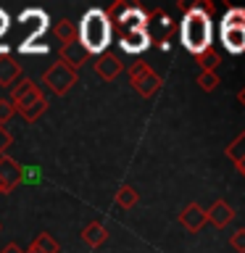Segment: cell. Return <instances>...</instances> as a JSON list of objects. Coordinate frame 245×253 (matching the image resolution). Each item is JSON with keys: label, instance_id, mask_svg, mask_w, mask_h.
I'll return each mask as SVG.
<instances>
[{"label": "cell", "instance_id": "484cf974", "mask_svg": "<svg viewBox=\"0 0 245 253\" xmlns=\"http://www.w3.org/2000/svg\"><path fill=\"white\" fill-rule=\"evenodd\" d=\"M237 100H240V106H245V87H243L240 92H237Z\"/></svg>", "mask_w": 245, "mask_h": 253}, {"label": "cell", "instance_id": "4fadbf2b", "mask_svg": "<svg viewBox=\"0 0 245 253\" xmlns=\"http://www.w3.org/2000/svg\"><path fill=\"white\" fill-rule=\"evenodd\" d=\"M82 240L90 245V248H100V245L108 240L106 224H103V221H90V224L82 229Z\"/></svg>", "mask_w": 245, "mask_h": 253}, {"label": "cell", "instance_id": "ac0fdd59", "mask_svg": "<svg viewBox=\"0 0 245 253\" xmlns=\"http://www.w3.org/2000/svg\"><path fill=\"white\" fill-rule=\"evenodd\" d=\"M198 87H201L203 92H213L219 87V74L216 71H201V74H198Z\"/></svg>", "mask_w": 245, "mask_h": 253}, {"label": "cell", "instance_id": "277c9868", "mask_svg": "<svg viewBox=\"0 0 245 253\" xmlns=\"http://www.w3.org/2000/svg\"><path fill=\"white\" fill-rule=\"evenodd\" d=\"M119 27H122V47L129 53H140L145 50L150 42L148 27H145V16L134 8H126V11L119 16Z\"/></svg>", "mask_w": 245, "mask_h": 253}, {"label": "cell", "instance_id": "44dd1931", "mask_svg": "<svg viewBox=\"0 0 245 253\" xmlns=\"http://www.w3.org/2000/svg\"><path fill=\"white\" fill-rule=\"evenodd\" d=\"M13 103H11V98H0V126L3 124H8L13 119Z\"/></svg>", "mask_w": 245, "mask_h": 253}, {"label": "cell", "instance_id": "5b68a950", "mask_svg": "<svg viewBox=\"0 0 245 253\" xmlns=\"http://www.w3.org/2000/svg\"><path fill=\"white\" fill-rule=\"evenodd\" d=\"M219 40L224 50L240 55L245 53V8H229L219 24Z\"/></svg>", "mask_w": 245, "mask_h": 253}, {"label": "cell", "instance_id": "8992f818", "mask_svg": "<svg viewBox=\"0 0 245 253\" xmlns=\"http://www.w3.org/2000/svg\"><path fill=\"white\" fill-rule=\"evenodd\" d=\"M126 71H129L132 90L137 92V95H142V98H153V95L161 90V84H163V79L158 77L156 71L148 66V63H129Z\"/></svg>", "mask_w": 245, "mask_h": 253}, {"label": "cell", "instance_id": "5bb4252c", "mask_svg": "<svg viewBox=\"0 0 245 253\" xmlns=\"http://www.w3.org/2000/svg\"><path fill=\"white\" fill-rule=\"evenodd\" d=\"M19 77H21V66L11 55H3L0 58V87H11Z\"/></svg>", "mask_w": 245, "mask_h": 253}, {"label": "cell", "instance_id": "30bf717a", "mask_svg": "<svg viewBox=\"0 0 245 253\" xmlns=\"http://www.w3.org/2000/svg\"><path fill=\"white\" fill-rule=\"evenodd\" d=\"M179 224L187 229V232H201V229L208 224L205 221V209L198 203H187L185 209L179 211Z\"/></svg>", "mask_w": 245, "mask_h": 253}, {"label": "cell", "instance_id": "e0dca14e", "mask_svg": "<svg viewBox=\"0 0 245 253\" xmlns=\"http://www.w3.org/2000/svg\"><path fill=\"white\" fill-rule=\"evenodd\" d=\"M55 37H58L63 45L74 42V40H77V27L71 24V19H61L58 24H55Z\"/></svg>", "mask_w": 245, "mask_h": 253}, {"label": "cell", "instance_id": "3957f363", "mask_svg": "<svg viewBox=\"0 0 245 253\" xmlns=\"http://www.w3.org/2000/svg\"><path fill=\"white\" fill-rule=\"evenodd\" d=\"M11 103H13V111H16V114L24 116V122H37V119L47 111L45 92L40 90V84L32 82V79H24L21 84L13 87Z\"/></svg>", "mask_w": 245, "mask_h": 253}, {"label": "cell", "instance_id": "52a82bcc", "mask_svg": "<svg viewBox=\"0 0 245 253\" xmlns=\"http://www.w3.org/2000/svg\"><path fill=\"white\" fill-rule=\"evenodd\" d=\"M77 82H79V74L71 66H66V63H61V61L50 63V66L42 71V84L55 95H66Z\"/></svg>", "mask_w": 245, "mask_h": 253}, {"label": "cell", "instance_id": "ffe728a7", "mask_svg": "<svg viewBox=\"0 0 245 253\" xmlns=\"http://www.w3.org/2000/svg\"><path fill=\"white\" fill-rule=\"evenodd\" d=\"M195 58H198V63H201V69H203V71H213V69H216V63L221 61V58H219V53L213 50V47L203 50L201 55H195Z\"/></svg>", "mask_w": 245, "mask_h": 253}, {"label": "cell", "instance_id": "9c48e42d", "mask_svg": "<svg viewBox=\"0 0 245 253\" xmlns=\"http://www.w3.org/2000/svg\"><path fill=\"white\" fill-rule=\"evenodd\" d=\"M124 58L119 53H100L98 61H95V71H98V77L103 82H111V79H116L119 74L124 71Z\"/></svg>", "mask_w": 245, "mask_h": 253}, {"label": "cell", "instance_id": "ba28073f", "mask_svg": "<svg viewBox=\"0 0 245 253\" xmlns=\"http://www.w3.org/2000/svg\"><path fill=\"white\" fill-rule=\"evenodd\" d=\"M24 179V169L19 161H13L11 156H3L0 158V195L11 193V190H16L21 185Z\"/></svg>", "mask_w": 245, "mask_h": 253}, {"label": "cell", "instance_id": "d4e9b609", "mask_svg": "<svg viewBox=\"0 0 245 253\" xmlns=\"http://www.w3.org/2000/svg\"><path fill=\"white\" fill-rule=\"evenodd\" d=\"M235 166H237V171H240V174H243V177H245V158H240V161H237Z\"/></svg>", "mask_w": 245, "mask_h": 253}, {"label": "cell", "instance_id": "8fae6325", "mask_svg": "<svg viewBox=\"0 0 245 253\" xmlns=\"http://www.w3.org/2000/svg\"><path fill=\"white\" fill-rule=\"evenodd\" d=\"M232 219H235V211H232V206H229L227 201H216L208 211H205V221L213 224L216 229H224Z\"/></svg>", "mask_w": 245, "mask_h": 253}, {"label": "cell", "instance_id": "2e32d148", "mask_svg": "<svg viewBox=\"0 0 245 253\" xmlns=\"http://www.w3.org/2000/svg\"><path fill=\"white\" fill-rule=\"evenodd\" d=\"M137 201H140V195H137V190H134V185H122L116 190V206L119 209L129 211L137 206Z\"/></svg>", "mask_w": 245, "mask_h": 253}, {"label": "cell", "instance_id": "7402d4cb", "mask_svg": "<svg viewBox=\"0 0 245 253\" xmlns=\"http://www.w3.org/2000/svg\"><path fill=\"white\" fill-rule=\"evenodd\" d=\"M229 245H232L235 253H245V229H235L232 237H229Z\"/></svg>", "mask_w": 245, "mask_h": 253}, {"label": "cell", "instance_id": "603a6c76", "mask_svg": "<svg viewBox=\"0 0 245 253\" xmlns=\"http://www.w3.org/2000/svg\"><path fill=\"white\" fill-rule=\"evenodd\" d=\"M13 145V137H11V132L5 129V126H0V158H3L8 153V148Z\"/></svg>", "mask_w": 245, "mask_h": 253}, {"label": "cell", "instance_id": "cb8c5ba5", "mask_svg": "<svg viewBox=\"0 0 245 253\" xmlns=\"http://www.w3.org/2000/svg\"><path fill=\"white\" fill-rule=\"evenodd\" d=\"M0 253H24V251H21V248H19V245H16V243H8V245H5V248L0 251Z\"/></svg>", "mask_w": 245, "mask_h": 253}, {"label": "cell", "instance_id": "6da1fadb", "mask_svg": "<svg viewBox=\"0 0 245 253\" xmlns=\"http://www.w3.org/2000/svg\"><path fill=\"white\" fill-rule=\"evenodd\" d=\"M179 37H182V45L193 55H201L203 50H208L213 40V24L208 16V8H198V5L190 8L179 24Z\"/></svg>", "mask_w": 245, "mask_h": 253}, {"label": "cell", "instance_id": "4316f807", "mask_svg": "<svg viewBox=\"0 0 245 253\" xmlns=\"http://www.w3.org/2000/svg\"><path fill=\"white\" fill-rule=\"evenodd\" d=\"M0 232H3V221H0Z\"/></svg>", "mask_w": 245, "mask_h": 253}, {"label": "cell", "instance_id": "d6986e66", "mask_svg": "<svg viewBox=\"0 0 245 253\" xmlns=\"http://www.w3.org/2000/svg\"><path fill=\"white\" fill-rule=\"evenodd\" d=\"M227 156L232 158V161L237 164L240 158H245V132H240L237 137L229 142V148H227Z\"/></svg>", "mask_w": 245, "mask_h": 253}, {"label": "cell", "instance_id": "7a4b0ae2", "mask_svg": "<svg viewBox=\"0 0 245 253\" xmlns=\"http://www.w3.org/2000/svg\"><path fill=\"white\" fill-rule=\"evenodd\" d=\"M77 42L84 47L87 53H103L111 42V19L106 11L100 8H92L82 16L79 21V29H77Z\"/></svg>", "mask_w": 245, "mask_h": 253}, {"label": "cell", "instance_id": "9a60e30c", "mask_svg": "<svg viewBox=\"0 0 245 253\" xmlns=\"http://www.w3.org/2000/svg\"><path fill=\"white\" fill-rule=\"evenodd\" d=\"M58 251H61V245L50 232H40L35 240H32L29 251H24V253H58Z\"/></svg>", "mask_w": 245, "mask_h": 253}, {"label": "cell", "instance_id": "7c38bea8", "mask_svg": "<svg viewBox=\"0 0 245 253\" xmlns=\"http://www.w3.org/2000/svg\"><path fill=\"white\" fill-rule=\"evenodd\" d=\"M61 58H63L61 63H66V66H71V69L77 71L79 66H84V63L90 61V53H87L84 47L74 40V42H66V45L61 47Z\"/></svg>", "mask_w": 245, "mask_h": 253}]
</instances>
